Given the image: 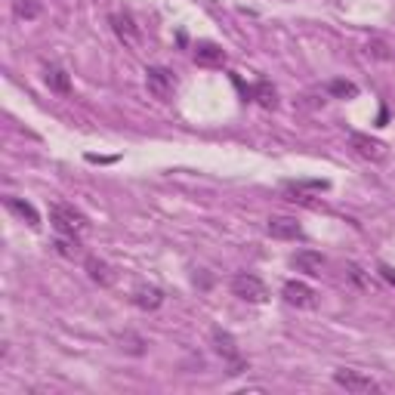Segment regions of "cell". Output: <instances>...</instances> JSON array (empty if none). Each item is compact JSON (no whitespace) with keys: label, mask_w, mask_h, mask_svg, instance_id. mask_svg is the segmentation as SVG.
Here are the masks:
<instances>
[{"label":"cell","mask_w":395,"mask_h":395,"mask_svg":"<svg viewBox=\"0 0 395 395\" xmlns=\"http://www.w3.org/2000/svg\"><path fill=\"white\" fill-rule=\"evenodd\" d=\"M50 222L59 235H71V238H80L84 232H90V222L80 210L68 207V204H53L50 207Z\"/></svg>","instance_id":"cell-1"},{"label":"cell","mask_w":395,"mask_h":395,"mask_svg":"<svg viewBox=\"0 0 395 395\" xmlns=\"http://www.w3.org/2000/svg\"><path fill=\"white\" fill-rule=\"evenodd\" d=\"M232 293L244 303H266L269 300V287L250 272H238L232 278Z\"/></svg>","instance_id":"cell-2"},{"label":"cell","mask_w":395,"mask_h":395,"mask_svg":"<svg viewBox=\"0 0 395 395\" xmlns=\"http://www.w3.org/2000/svg\"><path fill=\"white\" fill-rule=\"evenodd\" d=\"M334 383L343 386L346 392L352 395H367V392H380V383L371 380L367 374L362 371H352V367H340V371H334Z\"/></svg>","instance_id":"cell-3"},{"label":"cell","mask_w":395,"mask_h":395,"mask_svg":"<svg viewBox=\"0 0 395 395\" xmlns=\"http://www.w3.org/2000/svg\"><path fill=\"white\" fill-rule=\"evenodd\" d=\"M213 349H217V355L226 358L229 374L247 371V362L241 358V349H238L235 340H232V334H226V330H213Z\"/></svg>","instance_id":"cell-4"},{"label":"cell","mask_w":395,"mask_h":395,"mask_svg":"<svg viewBox=\"0 0 395 395\" xmlns=\"http://www.w3.org/2000/svg\"><path fill=\"white\" fill-rule=\"evenodd\" d=\"M146 87H148V93L161 99V102H167L170 96H173V87H176V80H173V71H167V68H146Z\"/></svg>","instance_id":"cell-5"},{"label":"cell","mask_w":395,"mask_h":395,"mask_svg":"<svg viewBox=\"0 0 395 395\" xmlns=\"http://www.w3.org/2000/svg\"><path fill=\"white\" fill-rule=\"evenodd\" d=\"M284 192L291 195V201L312 204V198H315V195L328 192V183H325V179H287Z\"/></svg>","instance_id":"cell-6"},{"label":"cell","mask_w":395,"mask_h":395,"mask_svg":"<svg viewBox=\"0 0 395 395\" xmlns=\"http://www.w3.org/2000/svg\"><path fill=\"white\" fill-rule=\"evenodd\" d=\"M281 296L296 309H315L318 306V293L312 291L309 284H303V281H284Z\"/></svg>","instance_id":"cell-7"},{"label":"cell","mask_w":395,"mask_h":395,"mask_svg":"<svg viewBox=\"0 0 395 395\" xmlns=\"http://www.w3.org/2000/svg\"><path fill=\"white\" fill-rule=\"evenodd\" d=\"M130 303L142 312H155V309H161V303H164V291L155 284H139L136 291L130 293Z\"/></svg>","instance_id":"cell-8"},{"label":"cell","mask_w":395,"mask_h":395,"mask_svg":"<svg viewBox=\"0 0 395 395\" xmlns=\"http://www.w3.org/2000/svg\"><path fill=\"white\" fill-rule=\"evenodd\" d=\"M349 146L367 161H383L386 158V146L380 139H371L367 133H349Z\"/></svg>","instance_id":"cell-9"},{"label":"cell","mask_w":395,"mask_h":395,"mask_svg":"<svg viewBox=\"0 0 395 395\" xmlns=\"http://www.w3.org/2000/svg\"><path fill=\"white\" fill-rule=\"evenodd\" d=\"M266 232L272 238H278V241H296V238H303V226L296 220H291V217H272L266 222Z\"/></svg>","instance_id":"cell-10"},{"label":"cell","mask_w":395,"mask_h":395,"mask_svg":"<svg viewBox=\"0 0 395 395\" xmlns=\"http://www.w3.org/2000/svg\"><path fill=\"white\" fill-rule=\"evenodd\" d=\"M112 28L124 40V47H130V50L139 47V28H136V22H133L127 13H114L112 16Z\"/></svg>","instance_id":"cell-11"},{"label":"cell","mask_w":395,"mask_h":395,"mask_svg":"<svg viewBox=\"0 0 395 395\" xmlns=\"http://www.w3.org/2000/svg\"><path fill=\"white\" fill-rule=\"evenodd\" d=\"M4 204H6V210L16 213L19 220H25L31 229H40V213L34 210V204L22 201V198H13V195H6V198H4Z\"/></svg>","instance_id":"cell-12"},{"label":"cell","mask_w":395,"mask_h":395,"mask_svg":"<svg viewBox=\"0 0 395 395\" xmlns=\"http://www.w3.org/2000/svg\"><path fill=\"white\" fill-rule=\"evenodd\" d=\"M291 266L296 272H306V275H321V269H325V256L318 254V250H300V254H293Z\"/></svg>","instance_id":"cell-13"},{"label":"cell","mask_w":395,"mask_h":395,"mask_svg":"<svg viewBox=\"0 0 395 395\" xmlns=\"http://www.w3.org/2000/svg\"><path fill=\"white\" fill-rule=\"evenodd\" d=\"M84 269H87V275L93 278L96 284H102V287H109V284L114 281L112 266L105 263V259H99V256H87V259H84Z\"/></svg>","instance_id":"cell-14"},{"label":"cell","mask_w":395,"mask_h":395,"mask_svg":"<svg viewBox=\"0 0 395 395\" xmlns=\"http://www.w3.org/2000/svg\"><path fill=\"white\" fill-rule=\"evenodd\" d=\"M195 62L198 65H222V62H226V50L217 47V43H210V40H204L195 47Z\"/></svg>","instance_id":"cell-15"},{"label":"cell","mask_w":395,"mask_h":395,"mask_svg":"<svg viewBox=\"0 0 395 395\" xmlns=\"http://www.w3.org/2000/svg\"><path fill=\"white\" fill-rule=\"evenodd\" d=\"M43 80H47V87L53 90V93H59V96L71 93V77L59 65H47V71H43Z\"/></svg>","instance_id":"cell-16"},{"label":"cell","mask_w":395,"mask_h":395,"mask_svg":"<svg viewBox=\"0 0 395 395\" xmlns=\"http://www.w3.org/2000/svg\"><path fill=\"white\" fill-rule=\"evenodd\" d=\"M250 96L256 99L259 105H263V109H275L278 105V93H275V87L272 84H266V80H259V84L250 90Z\"/></svg>","instance_id":"cell-17"},{"label":"cell","mask_w":395,"mask_h":395,"mask_svg":"<svg viewBox=\"0 0 395 395\" xmlns=\"http://www.w3.org/2000/svg\"><path fill=\"white\" fill-rule=\"evenodd\" d=\"M53 250H56L59 256H65V259H77L80 256V241L71 238V235H62V238L53 241Z\"/></svg>","instance_id":"cell-18"},{"label":"cell","mask_w":395,"mask_h":395,"mask_svg":"<svg viewBox=\"0 0 395 395\" xmlns=\"http://www.w3.org/2000/svg\"><path fill=\"white\" fill-rule=\"evenodd\" d=\"M328 93L334 96V99H355L358 96V87L352 84V80H330Z\"/></svg>","instance_id":"cell-19"},{"label":"cell","mask_w":395,"mask_h":395,"mask_svg":"<svg viewBox=\"0 0 395 395\" xmlns=\"http://www.w3.org/2000/svg\"><path fill=\"white\" fill-rule=\"evenodd\" d=\"M118 343H121L124 352H130V355H142V352H146V340L136 337V334H130V330H127V334H118Z\"/></svg>","instance_id":"cell-20"},{"label":"cell","mask_w":395,"mask_h":395,"mask_svg":"<svg viewBox=\"0 0 395 395\" xmlns=\"http://www.w3.org/2000/svg\"><path fill=\"white\" fill-rule=\"evenodd\" d=\"M13 10H16L19 19H38V16H40V4H38V0H16Z\"/></svg>","instance_id":"cell-21"},{"label":"cell","mask_w":395,"mask_h":395,"mask_svg":"<svg viewBox=\"0 0 395 395\" xmlns=\"http://www.w3.org/2000/svg\"><path fill=\"white\" fill-rule=\"evenodd\" d=\"M346 272H349V278H352V281H355L358 287H371V278H367V272H364L362 266L349 263V266H346Z\"/></svg>","instance_id":"cell-22"},{"label":"cell","mask_w":395,"mask_h":395,"mask_svg":"<svg viewBox=\"0 0 395 395\" xmlns=\"http://www.w3.org/2000/svg\"><path fill=\"white\" fill-rule=\"evenodd\" d=\"M367 53H371V56H377V59H389V50H386L383 40H374L371 47H367Z\"/></svg>","instance_id":"cell-23"},{"label":"cell","mask_w":395,"mask_h":395,"mask_svg":"<svg viewBox=\"0 0 395 395\" xmlns=\"http://www.w3.org/2000/svg\"><path fill=\"white\" fill-rule=\"evenodd\" d=\"M380 275H383V281H389V284H395V269L392 266H380Z\"/></svg>","instance_id":"cell-24"}]
</instances>
